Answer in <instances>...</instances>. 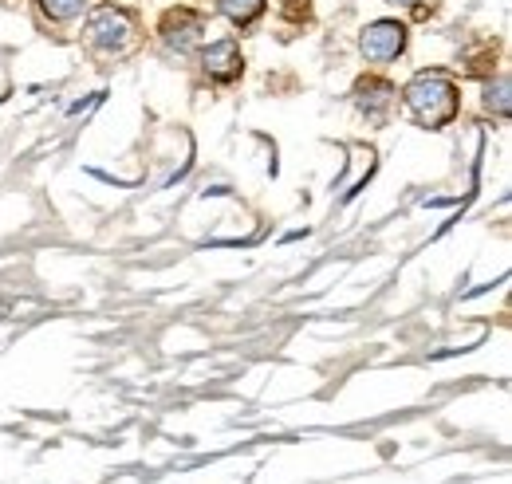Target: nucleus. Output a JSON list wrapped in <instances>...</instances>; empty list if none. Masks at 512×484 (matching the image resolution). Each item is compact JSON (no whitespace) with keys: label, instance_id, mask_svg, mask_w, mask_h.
Listing matches in <instances>:
<instances>
[{"label":"nucleus","instance_id":"nucleus-1","mask_svg":"<svg viewBox=\"0 0 512 484\" xmlns=\"http://www.w3.org/2000/svg\"><path fill=\"white\" fill-rule=\"evenodd\" d=\"M402 103H406V111L414 115L418 126L442 130L461 111V91H457V83L449 79L446 71H418L402 87Z\"/></svg>","mask_w":512,"mask_h":484},{"label":"nucleus","instance_id":"nucleus-2","mask_svg":"<svg viewBox=\"0 0 512 484\" xmlns=\"http://www.w3.org/2000/svg\"><path fill=\"white\" fill-rule=\"evenodd\" d=\"M134 32H138L134 16H130L127 8H115V4L95 8L91 20H87V40H91V48H99V52H115V56L127 52Z\"/></svg>","mask_w":512,"mask_h":484},{"label":"nucleus","instance_id":"nucleus-3","mask_svg":"<svg viewBox=\"0 0 512 484\" xmlns=\"http://www.w3.org/2000/svg\"><path fill=\"white\" fill-rule=\"evenodd\" d=\"M359 52L367 63H390L406 52V24L398 20H375L359 36Z\"/></svg>","mask_w":512,"mask_h":484},{"label":"nucleus","instance_id":"nucleus-4","mask_svg":"<svg viewBox=\"0 0 512 484\" xmlns=\"http://www.w3.org/2000/svg\"><path fill=\"white\" fill-rule=\"evenodd\" d=\"M201 32H205V20L197 12H190V8H174V12L162 16V40L170 48H178L182 56L201 44Z\"/></svg>","mask_w":512,"mask_h":484},{"label":"nucleus","instance_id":"nucleus-5","mask_svg":"<svg viewBox=\"0 0 512 484\" xmlns=\"http://www.w3.org/2000/svg\"><path fill=\"white\" fill-rule=\"evenodd\" d=\"M201 67H205V75L209 79H217V83H233L237 75H241V44L237 40H217V44H209L205 52H201Z\"/></svg>","mask_w":512,"mask_h":484},{"label":"nucleus","instance_id":"nucleus-6","mask_svg":"<svg viewBox=\"0 0 512 484\" xmlns=\"http://www.w3.org/2000/svg\"><path fill=\"white\" fill-rule=\"evenodd\" d=\"M394 87L386 83V79H363L359 87H355V103L363 107V115L375 122H383L390 115V103H394Z\"/></svg>","mask_w":512,"mask_h":484},{"label":"nucleus","instance_id":"nucleus-7","mask_svg":"<svg viewBox=\"0 0 512 484\" xmlns=\"http://www.w3.org/2000/svg\"><path fill=\"white\" fill-rule=\"evenodd\" d=\"M36 4H40V12H44L48 20H56V24L79 20V16L87 12V0H36Z\"/></svg>","mask_w":512,"mask_h":484},{"label":"nucleus","instance_id":"nucleus-8","mask_svg":"<svg viewBox=\"0 0 512 484\" xmlns=\"http://www.w3.org/2000/svg\"><path fill=\"white\" fill-rule=\"evenodd\" d=\"M217 8H221L233 24H241V28H245V24H253L256 16L264 12V0H217Z\"/></svg>","mask_w":512,"mask_h":484},{"label":"nucleus","instance_id":"nucleus-9","mask_svg":"<svg viewBox=\"0 0 512 484\" xmlns=\"http://www.w3.org/2000/svg\"><path fill=\"white\" fill-rule=\"evenodd\" d=\"M390 4H418V0H390Z\"/></svg>","mask_w":512,"mask_h":484}]
</instances>
